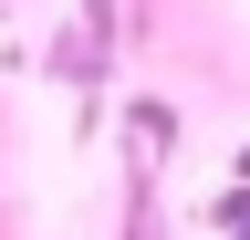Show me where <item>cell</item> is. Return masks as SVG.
Here are the masks:
<instances>
[{"label":"cell","instance_id":"3","mask_svg":"<svg viewBox=\"0 0 250 240\" xmlns=\"http://www.w3.org/2000/svg\"><path fill=\"white\" fill-rule=\"evenodd\" d=\"M208 219H219V240H250V188H229V198H208Z\"/></svg>","mask_w":250,"mask_h":240},{"label":"cell","instance_id":"1","mask_svg":"<svg viewBox=\"0 0 250 240\" xmlns=\"http://www.w3.org/2000/svg\"><path fill=\"white\" fill-rule=\"evenodd\" d=\"M125 136H136V157H167V146H177V105L136 94V105H125Z\"/></svg>","mask_w":250,"mask_h":240},{"label":"cell","instance_id":"4","mask_svg":"<svg viewBox=\"0 0 250 240\" xmlns=\"http://www.w3.org/2000/svg\"><path fill=\"white\" fill-rule=\"evenodd\" d=\"M125 240H156V219H146V209H136V230H125Z\"/></svg>","mask_w":250,"mask_h":240},{"label":"cell","instance_id":"2","mask_svg":"<svg viewBox=\"0 0 250 240\" xmlns=\"http://www.w3.org/2000/svg\"><path fill=\"white\" fill-rule=\"evenodd\" d=\"M83 32L94 42H136V0H83Z\"/></svg>","mask_w":250,"mask_h":240}]
</instances>
